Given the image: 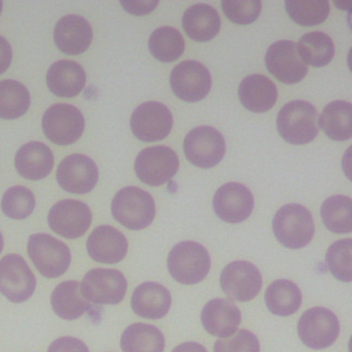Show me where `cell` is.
I'll list each match as a JSON object with an SVG mask.
<instances>
[{
	"label": "cell",
	"mask_w": 352,
	"mask_h": 352,
	"mask_svg": "<svg viewBox=\"0 0 352 352\" xmlns=\"http://www.w3.org/2000/svg\"><path fill=\"white\" fill-rule=\"evenodd\" d=\"M85 72L74 60H58L50 66L45 77L48 89L60 98L77 96L85 87Z\"/></svg>",
	"instance_id": "24"
},
{
	"label": "cell",
	"mask_w": 352,
	"mask_h": 352,
	"mask_svg": "<svg viewBox=\"0 0 352 352\" xmlns=\"http://www.w3.org/2000/svg\"><path fill=\"white\" fill-rule=\"evenodd\" d=\"M179 169L177 154L168 146L143 148L135 160V173L148 186H161L169 182Z\"/></svg>",
	"instance_id": "9"
},
{
	"label": "cell",
	"mask_w": 352,
	"mask_h": 352,
	"mask_svg": "<svg viewBox=\"0 0 352 352\" xmlns=\"http://www.w3.org/2000/svg\"><path fill=\"white\" fill-rule=\"evenodd\" d=\"M96 164L84 154H70L62 160L56 169L59 187L72 194H87L98 182Z\"/></svg>",
	"instance_id": "17"
},
{
	"label": "cell",
	"mask_w": 352,
	"mask_h": 352,
	"mask_svg": "<svg viewBox=\"0 0 352 352\" xmlns=\"http://www.w3.org/2000/svg\"><path fill=\"white\" fill-rule=\"evenodd\" d=\"M172 297L169 290L157 282H144L139 285L131 298L132 311L146 319H160L170 308Z\"/></svg>",
	"instance_id": "22"
},
{
	"label": "cell",
	"mask_w": 352,
	"mask_h": 352,
	"mask_svg": "<svg viewBox=\"0 0 352 352\" xmlns=\"http://www.w3.org/2000/svg\"><path fill=\"white\" fill-rule=\"evenodd\" d=\"M272 231L278 242L289 249L307 246L315 232L311 212L300 204H287L276 210Z\"/></svg>",
	"instance_id": "1"
},
{
	"label": "cell",
	"mask_w": 352,
	"mask_h": 352,
	"mask_svg": "<svg viewBox=\"0 0 352 352\" xmlns=\"http://www.w3.org/2000/svg\"><path fill=\"white\" fill-rule=\"evenodd\" d=\"M88 256L103 264L120 263L128 252L125 235L111 226H99L88 236Z\"/></svg>",
	"instance_id": "19"
},
{
	"label": "cell",
	"mask_w": 352,
	"mask_h": 352,
	"mask_svg": "<svg viewBox=\"0 0 352 352\" xmlns=\"http://www.w3.org/2000/svg\"><path fill=\"white\" fill-rule=\"evenodd\" d=\"M148 50L160 62H172L184 52V40L177 29L161 26L150 34Z\"/></svg>",
	"instance_id": "33"
},
{
	"label": "cell",
	"mask_w": 352,
	"mask_h": 352,
	"mask_svg": "<svg viewBox=\"0 0 352 352\" xmlns=\"http://www.w3.org/2000/svg\"><path fill=\"white\" fill-rule=\"evenodd\" d=\"M122 352H164L165 340L161 330L147 323H132L121 334Z\"/></svg>",
	"instance_id": "29"
},
{
	"label": "cell",
	"mask_w": 352,
	"mask_h": 352,
	"mask_svg": "<svg viewBox=\"0 0 352 352\" xmlns=\"http://www.w3.org/2000/svg\"><path fill=\"white\" fill-rule=\"evenodd\" d=\"M224 15L236 25H249L254 22L261 11L260 0H223Z\"/></svg>",
	"instance_id": "38"
},
{
	"label": "cell",
	"mask_w": 352,
	"mask_h": 352,
	"mask_svg": "<svg viewBox=\"0 0 352 352\" xmlns=\"http://www.w3.org/2000/svg\"><path fill=\"white\" fill-rule=\"evenodd\" d=\"M318 111L305 100H292L278 113L276 128L283 140L292 144H307L318 135Z\"/></svg>",
	"instance_id": "3"
},
{
	"label": "cell",
	"mask_w": 352,
	"mask_h": 352,
	"mask_svg": "<svg viewBox=\"0 0 352 352\" xmlns=\"http://www.w3.org/2000/svg\"><path fill=\"white\" fill-rule=\"evenodd\" d=\"M182 25L194 41H209L220 30V16L212 6L197 3L184 11Z\"/></svg>",
	"instance_id": "26"
},
{
	"label": "cell",
	"mask_w": 352,
	"mask_h": 352,
	"mask_svg": "<svg viewBox=\"0 0 352 352\" xmlns=\"http://www.w3.org/2000/svg\"><path fill=\"white\" fill-rule=\"evenodd\" d=\"M48 226L58 235L74 239L82 236L91 226L92 213L87 204L77 199L58 201L48 213Z\"/></svg>",
	"instance_id": "14"
},
{
	"label": "cell",
	"mask_w": 352,
	"mask_h": 352,
	"mask_svg": "<svg viewBox=\"0 0 352 352\" xmlns=\"http://www.w3.org/2000/svg\"><path fill=\"white\" fill-rule=\"evenodd\" d=\"M183 150L186 158L198 168H212L217 165L226 154V140L223 135L209 125L192 128L184 138Z\"/></svg>",
	"instance_id": "8"
},
{
	"label": "cell",
	"mask_w": 352,
	"mask_h": 352,
	"mask_svg": "<svg viewBox=\"0 0 352 352\" xmlns=\"http://www.w3.org/2000/svg\"><path fill=\"white\" fill-rule=\"evenodd\" d=\"M80 286L88 302L114 305L124 300L128 285L125 276L117 270L94 268L84 275Z\"/></svg>",
	"instance_id": "10"
},
{
	"label": "cell",
	"mask_w": 352,
	"mask_h": 352,
	"mask_svg": "<svg viewBox=\"0 0 352 352\" xmlns=\"http://www.w3.org/2000/svg\"><path fill=\"white\" fill-rule=\"evenodd\" d=\"M334 4H336V7H338V8H342V10H346V11H351V10H352V1H346L345 4L336 1Z\"/></svg>",
	"instance_id": "45"
},
{
	"label": "cell",
	"mask_w": 352,
	"mask_h": 352,
	"mask_svg": "<svg viewBox=\"0 0 352 352\" xmlns=\"http://www.w3.org/2000/svg\"><path fill=\"white\" fill-rule=\"evenodd\" d=\"M121 7L133 15H146L150 14L158 4L157 0H126L120 3Z\"/></svg>",
	"instance_id": "41"
},
{
	"label": "cell",
	"mask_w": 352,
	"mask_h": 352,
	"mask_svg": "<svg viewBox=\"0 0 352 352\" xmlns=\"http://www.w3.org/2000/svg\"><path fill=\"white\" fill-rule=\"evenodd\" d=\"M166 264L170 276L176 282L194 285L208 275L210 270V256L201 243L184 241L170 249Z\"/></svg>",
	"instance_id": "4"
},
{
	"label": "cell",
	"mask_w": 352,
	"mask_h": 352,
	"mask_svg": "<svg viewBox=\"0 0 352 352\" xmlns=\"http://www.w3.org/2000/svg\"><path fill=\"white\" fill-rule=\"evenodd\" d=\"M214 352H260L257 337L249 330H238L227 338H220L213 345Z\"/></svg>",
	"instance_id": "39"
},
{
	"label": "cell",
	"mask_w": 352,
	"mask_h": 352,
	"mask_svg": "<svg viewBox=\"0 0 352 352\" xmlns=\"http://www.w3.org/2000/svg\"><path fill=\"white\" fill-rule=\"evenodd\" d=\"M348 351H349V352H352V336H351L349 342H348Z\"/></svg>",
	"instance_id": "48"
},
{
	"label": "cell",
	"mask_w": 352,
	"mask_h": 352,
	"mask_svg": "<svg viewBox=\"0 0 352 352\" xmlns=\"http://www.w3.org/2000/svg\"><path fill=\"white\" fill-rule=\"evenodd\" d=\"M47 352H89L88 346L84 341L76 337H59L52 341L47 349Z\"/></svg>",
	"instance_id": "40"
},
{
	"label": "cell",
	"mask_w": 352,
	"mask_h": 352,
	"mask_svg": "<svg viewBox=\"0 0 352 352\" xmlns=\"http://www.w3.org/2000/svg\"><path fill=\"white\" fill-rule=\"evenodd\" d=\"M341 166L345 173V176L352 182V146H349L341 160Z\"/></svg>",
	"instance_id": "43"
},
{
	"label": "cell",
	"mask_w": 352,
	"mask_h": 352,
	"mask_svg": "<svg viewBox=\"0 0 352 352\" xmlns=\"http://www.w3.org/2000/svg\"><path fill=\"white\" fill-rule=\"evenodd\" d=\"M296 48L301 60L314 67L326 66L334 56V43L330 36L322 32L302 34L296 44Z\"/></svg>",
	"instance_id": "31"
},
{
	"label": "cell",
	"mask_w": 352,
	"mask_h": 352,
	"mask_svg": "<svg viewBox=\"0 0 352 352\" xmlns=\"http://www.w3.org/2000/svg\"><path fill=\"white\" fill-rule=\"evenodd\" d=\"M34 206L36 199L33 192L23 186H15L8 188L1 198L3 213L7 217L15 220H22L30 216Z\"/></svg>",
	"instance_id": "37"
},
{
	"label": "cell",
	"mask_w": 352,
	"mask_h": 352,
	"mask_svg": "<svg viewBox=\"0 0 352 352\" xmlns=\"http://www.w3.org/2000/svg\"><path fill=\"white\" fill-rule=\"evenodd\" d=\"M30 95L26 87L16 80L0 81V118L14 120L26 113Z\"/></svg>",
	"instance_id": "34"
},
{
	"label": "cell",
	"mask_w": 352,
	"mask_h": 352,
	"mask_svg": "<svg viewBox=\"0 0 352 352\" xmlns=\"http://www.w3.org/2000/svg\"><path fill=\"white\" fill-rule=\"evenodd\" d=\"M54 41L56 47L67 55L82 54L92 41V28L89 22L80 15H65L54 28Z\"/></svg>",
	"instance_id": "20"
},
{
	"label": "cell",
	"mask_w": 352,
	"mask_h": 352,
	"mask_svg": "<svg viewBox=\"0 0 352 352\" xmlns=\"http://www.w3.org/2000/svg\"><path fill=\"white\" fill-rule=\"evenodd\" d=\"M172 92L184 102L204 99L212 87V77L206 66L197 60H183L173 67L169 77Z\"/></svg>",
	"instance_id": "13"
},
{
	"label": "cell",
	"mask_w": 352,
	"mask_h": 352,
	"mask_svg": "<svg viewBox=\"0 0 352 352\" xmlns=\"http://www.w3.org/2000/svg\"><path fill=\"white\" fill-rule=\"evenodd\" d=\"M346 63H348V67H349V70H351V73H352V47H351V50H349V52H348Z\"/></svg>",
	"instance_id": "46"
},
{
	"label": "cell",
	"mask_w": 352,
	"mask_h": 352,
	"mask_svg": "<svg viewBox=\"0 0 352 352\" xmlns=\"http://www.w3.org/2000/svg\"><path fill=\"white\" fill-rule=\"evenodd\" d=\"M201 322L209 334L227 338L238 331L241 311L230 300L214 298L208 301L202 308Z\"/></svg>",
	"instance_id": "21"
},
{
	"label": "cell",
	"mask_w": 352,
	"mask_h": 352,
	"mask_svg": "<svg viewBox=\"0 0 352 352\" xmlns=\"http://www.w3.org/2000/svg\"><path fill=\"white\" fill-rule=\"evenodd\" d=\"M28 254L37 271L45 278L63 275L70 265V249L50 234H33L28 239Z\"/></svg>",
	"instance_id": "5"
},
{
	"label": "cell",
	"mask_w": 352,
	"mask_h": 352,
	"mask_svg": "<svg viewBox=\"0 0 352 352\" xmlns=\"http://www.w3.org/2000/svg\"><path fill=\"white\" fill-rule=\"evenodd\" d=\"M14 165L22 177L40 180L48 176L52 170L54 154L44 143L29 142L16 151Z\"/></svg>",
	"instance_id": "23"
},
{
	"label": "cell",
	"mask_w": 352,
	"mask_h": 352,
	"mask_svg": "<svg viewBox=\"0 0 352 352\" xmlns=\"http://www.w3.org/2000/svg\"><path fill=\"white\" fill-rule=\"evenodd\" d=\"M3 235H1V232H0V253H1V250H3Z\"/></svg>",
	"instance_id": "49"
},
{
	"label": "cell",
	"mask_w": 352,
	"mask_h": 352,
	"mask_svg": "<svg viewBox=\"0 0 352 352\" xmlns=\"http://www.w3.org/2000/svg\"><path fill=\"white\" fill-rule=\"evenodd\" d=\"M238 96L242 106L249 111L264 113L275 104L278 89L268 77L263 74H250L241 81Z\"/></svg>",
	"instance_id": "25"
},
{
	"label": "cell",
	"mask_w": 352,
	"mask_h": 352,
	"mask_svg": "<svg viewBox=\"0 0 352 352\" xmlns=\"http://www.w3.org/2000/svg\"><path fill=\"white\" fill-rule=\"evenodd\" d=\"M297 333L304 345L324 349L334 344L340 334V323L334 312L323 307L307 309L298 319Z\"/></svg>",
	"instance_id": "7"
},
{
	"label": "cell",
	"mask_w": 352,
	"mask_h": 352,
	"mask_svg": "<svg viewBox=\"0 0 352 352\" xmlns=\"http://www.w3.org/2000/svg\"><path fill=\"white\" fill-rule=\"evenodd\" d=\"M285 7L289 16L301 26H314L324 22L330 11L326 0H287Z\"/></svg>",
	"instance_id": "35"
},
{
	"label": "cell",
	"mask_w": 352,
	"mask_h": 352,
	"mask_svg": "<svg viewBox=\"0 0 352 352\" xmlns=\"http://www.w3.org/2000/svg\"><path fill=\"white\" fill-rule=\"evenodd\" d=\"M36 289V276L19 254L0 260V293L11 302L29 300Z\"/></svg>",
	"instance_id": "12"
},
{
	"label": "cell",
	"mask_w": 352,
	"mask_h": 352,
	"mask_svg": "<svg viewBox=\"0 0 352 352\" xmlns=\"http://www.w3.org/2000/svg\"><path fill=\"white\" fill-rule=\"evenodd\" d=\"M324 227L336 234L352 231V199L345 195H331L320 206Z\"/></svg>",
	"instance_id": "32"
},
{
	"label": "cell",
	"mask_w": 352,
	"mask_h": 352,
	"mask_svg": "<svg viewBox=\"0 0 352 352\" xmlns=\"http://www.w3.org/2000/svg\"><path fill=\"white\" fill-rule=\"evenodd\" d=\"M172 352H206V349L197 342H183L177 345Z\"/></svg>",
	"instance_id": "44"
},
{
	"label": "cell",
	"mask_w": 352,
	"mask_h": 352,
	"mask_svg": "<svg viewBox=\"0 0 352 352\" xmlns=\"http://www.w3.org/2000/svg\"><path fill=\"white\" fill-rule=\"evenodd\" d=\"M261 275L256 265L238 260L227 264L220 275V286L227 297L236 301L253 300L261 289Z\"/></svg>",
	"instance_id": "15"
},
{
	"label": "cell",
	"mask_w": 352,
	"mask_h": 352,
	"mask_svg": "<svg viewBox=\"0 0 352 352\" xmlns=\"http://www.w3.org/2000/svg\"><path fill=\"white\" fill-rule=\"evenodd\" d=\"M326 264L336 279L352 282V239H340L331 243L326 253Z\"/></svg>",
	"instance_id": "36"
},
{
	"label": "cell",
	"mask_w": 352,
	"mask_h": 352,
	"mask_svg": "<svg viewBox=\"0 0 352 352\" xmlns=\"http://www.w3.org/2000/svg\"><path fill=\"white\" fill-rule=\"evenodd\" d=\"M131 131L142 142H157L165 139L173 125L170 110L160 102H144L139 104L129 120Z\"/></svg>",
	"instance_id": "11"
},
{
	"label": "cell",
	"mask_w": 352,
	"mask_h": 352,
	"mask_svg": "<svg viewBox=\"0 0 352 352\" xmlns=\"http://www.w3.org/2000/svg\"><path fill=\"white\" fill-rule=\"evenodd\" d=\"M1 8H3V1L0 0V14H1Z\"/></svg>",
	"instance_id": "50"
},
{
	"label": "cell",
	"mask_w": 352,
	"mask_h": 352,
	"mask_svg": "<svg viewBox=\"0 0 352 352\" xmlns=\"http://www.w3.org/2000/svg\"><path fill=\"white\" fill-rule=\"evenodd\" d=\"M11 59H12L11 45L3 36H0V74L8 69V66L11 65Z\"/></svg>",
	"instance_id": "42"
},
{
	"label": "cell",
	"mask_w": 352,
	"mask_h": 352,
	"mask_svg": "<svg viewBox=\"0 0 352 352\" xmlns=\"http://www.w3.org/2000/svg\"><path fill=\"white\" fill-rule=\"evenodd\" d=\"M267 70L283 84L300 82L307 72L308 66L301 60L296 43L290 40H280L271 44L264 58Z\"/></svg>",
	"instance_id": "16"
},
{
	"label": "cell",
	"mask_w": 352,
	"mask_h": 352,
	"mask_svg": "<svg viewBox=\"0 0 352 352\" xmlns=\"http://www.w3.org/2000/svg\"><path fill=\"white\" fill-rule=\"evenodd\" d=\"M41 126L48 140L59 146H67L81 138L85 121L82 113L76 106L55 103L45 110Z\"/></svg>",
	"instance_id": "6"
},
{
	"label": "cell",
	"mask_w": 352,
	"mask_h": 352,
	"mask_svg": "<svg viewBox=\"0 0 352 352\" xmlns=\"http://www.w3.org/2000/svg\"><path fill=\"white\" fill-rule=\"evenodd\" d=\"M253 195L250 190L236 182H230L217 188L213 197V209L219 219L226 223H241L253 210Z\"/></svg>",
	"instance_id": "18"
},
{
	"label": "cell",
	"mask_w": 352,
	"mask_h": 352,
	"mask_svg": "<svg viewBox=\"0 0 352 352\" xmlns=\"http://www.w3.org/2000/svg\"><path fill=\"white\" fill-rule=\"evenodd\" d=\"M319 126L327 138L333 140H348L352 138V103L334 100L324 106L319 120Z\"/></svg>",
	"instance_id": "28"
},
{
	"label": "cell",
	"mask_w": 352,
	"mask_h": 352,
	"mask_svg": "<svg viewBox=\"0 0 352 352\" xmlns=\"http://www.w3.org/2000/svg\"><path fill=\"white\" fill-rule=\"evenodd\" d=\"M264 298L270 312L279 316H289L301 305V292L298 286L287 279L274 280L267 287Z\"/></svg>",
	"instance_id": "30"
},
{
	"label": "cell",
	"mask_w": 352,
	"mask_h": 352,
	"mask_svg": "<svg viewBox=\"0 0 352 352\" xmlns=\"http://www.w3.org/2000/svg\"><path fill=\"white\" fill-rule=\"evenodd\" d=\"M51 307L55 315L65 320H76L91 308L77 280H65L55 286L51 293Z\"/></svg>",
	"instance_id": "27"
},
{
	"label": "cell",
	"mask_w": 352,
	"mask_h": 352,
	"mask_svg": "<svg viewBox=\"0 0 352 352\" xmlns=\"http://www.w3.org/2000/svg\"><path fill=\"white\" fill-rule=\"evenodd\" d=\"M348 25H349V28L352 30V10L348 11Z\"/></svg>",
	"instance_id": "47"
},
{
	"label": "cell",
	"mask_w": 352,
	"mask_h": 352,
	"mask_svg": "<svg viewBox=\"0 0 352 352\" xmlns=\"http://www.w3.org/2000/svg\"><path fill=\"white\" fill-rule=\"evenodd\" d=\"M111 214L116 221L129 230H143L154 220L155 202L139 187H124L111 201Z\"/></svg>",
	"instance_id": "2"
}]
</instances>
